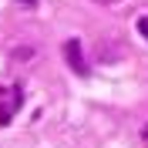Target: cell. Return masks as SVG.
Masks as SVG:
<instances>
[{
	"instance_id": "6da1fadb",
	"label": "cell",
	"mask_w": 148,
	"mask_h": 148,
	"mask_svg": "<svg viewBox=\"0 0 148 148\" xmlns=\"http://www.w3.org/2000/svg\"><path fill=\"white\" fill-rule=\"evenodd\" d=\"M64 54H67V64H71V71L88 74V64H84V57H81V44H77V40H67V44H64Z\"/></svg>"
},
{
	"instance_id": "7a4b0ae2",
	"label": "cell",
	"mask_w": 148,
	"mask_h": 148,
	"mask_svg": "<svg viewBox=\"0 0 148 148\" xmlns=\"http://www.w3.org/2000/svg\"><path fill=\"white\" fill-rule=\"evenodd\" d=\"M138 30L145 34V40H148V17H141V20H138Z\"/></svg>"
},
{
	"instance_id": "3957f363",
	"label": "cell",
	"mask_w": 148,
	"mask_h": 148,
	"mask_svg": "<svg viewBox=\"0 0 148 148\" xmlns=\"http://www.w3.org/2000/svg\"><path fill=\"white\" fill-rule=\"evenodd\" d=\"M94 3H104V7H111V3H118V0H94Z\"/></svg>"
},
{
	"instance_id": "277c9868",
	"label": "cell",
	"mask_w": 148,
	"mask_h": 148,
	"mask_svg": "<svg viewBox=\"0 0 148 148\" xmlns=\"http://www.w3.org/2000/svg\"><path fill=\"white\" fill-rule=\"evenodd\" d=\"M20 3H27V7H30V3H37V0H20Z\"/></svg>"
}]
</instances>
